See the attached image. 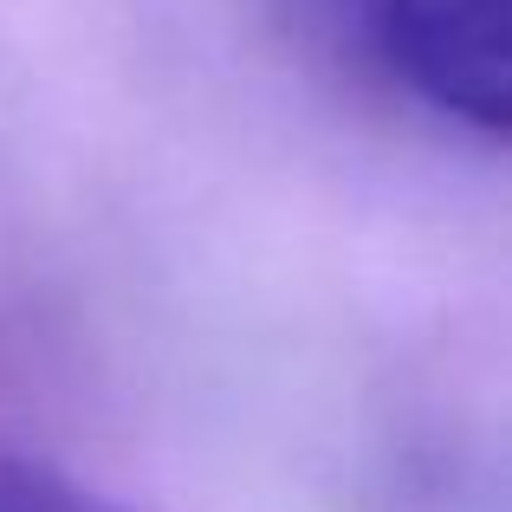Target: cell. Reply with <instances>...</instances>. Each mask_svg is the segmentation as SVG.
I'll use <instances>...</instances> for the list:
<instances>
[{"label":"cell","mask_w":512,"mask_h":512,"mask_svg":"<svg viewBox=\"0 0 512 512\" xmlns=\"http://www.w3.org/2000/svg\"><path fill=\"white\" fill-rule=\"evenodd\" d=\"M370 33L422 104L512 137V0H370Z\"/></svg>","instance_id":"6da1fadb"},{"label":"cell","mask_w":512,"mask_h":512,"mask_svg":"<svg viewBox=\"0 0 512 512\" xmlns=\"http://www.w3.org/2000/svg\"><path fill=\"white\" fill-rule=\"evenodd\" d=\"M0 512H130V506L78 487L72 474L33 461V454H7L0 448Z\"/></svg>","instance_id":"7a4b0ae2"}]
</instances>
